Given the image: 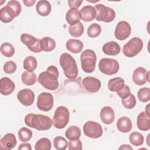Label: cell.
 <instances>
[{"mask_svg":"<svg viewBox=\"0 0 150 150\" xmlns=\"http://www.w3.org/2000/svg\"><path fill=\"white\" fill-rule=\"evenodd\" d=\"M139 100L142 103H146L150 100V89L148 87L140 88L137 93Z\"/></svg>","mask_w":150,"mask_h":150,"instance_id":"obj_39","label":"cell"},{"mask_svg":"<svg viewBox=\"0 0 150 150\" xmlns=\"http://www.w3.org/2000/svg\"><path fill=\"white\" fill-rule=\"evenodd\" d=\"M22 83L26 86H32L37 81V77L33 71H25L21 75Z\"/></svg>","mask_w":150,"mask_h":150,"instance_id":"obj_29","label":"cell"},{"mask_svg":"<svg viewBox=\"0 0 150 150\" xmlns=\"http://www.w3.org/2000/svg\"><path fill=\"white\" fill-rule=\"evenodd\" d=\"M36 2V0H23V3L26 6L30 7L33 6Z\"/></svg>","mask_w":150,"mask_h":150,"instance_id":"obj_47","label":"cell"},{"mask_svg":"<svg viewBox=\"0 0 150 150\" xmlns=\"http://www.w3.org/2000/svg\"><path fill=\"white\" fill-rule=\"evenodd\" d=\"M65 136L69 140L79 139L81 136V130L77 126L71 125L66 129Z\"/></svg>","mask_w":150,"mask_h":150,"instance_id":"obj_30","label":"cell"},{"mask_svg":"<svg viewBox=\"0 0 150 150\" xmlns=\"http://www.w3.org/2000/svg\"><path fill=\"white\" fill-rule=\"evenodd\" d=\"M18 134L20 141L25 142L29 141L32 138L33 133L30 129L26 127H22L20 128Z\"/></svg>","mask_w":150,"mask_h":150,"instance_id":"obj_36","label":"cell"},{"mask_svg":"<svg viewBox=\"0 0 150 150\" xmlns=\"http://www.w3.org/2000/svg\"><path fill=\"white\" fill-rule=\"evenodd\" d=\"M36 10L38 14L42 16L49 15L52 10L50 2L46 0L39 1L36 6Z\"/></svg>","mask_w":150,"mask_h":150,"instance_id":"obj_23","label":"cell"},{"mask_svg":"<svg viewBox=\"0 0 150 150\" xmlns=\"http://www.w3.org/2000/svg\"><path fill=\"white\" fill-rule=\"evenodd\" d=\"M51 148V141L47 138H42L39 139L35 145V150H50Z\"/></svg>","mask_w":150,"mask_h":150,"instance_id":"obj_33","label":"cell"},{"mask_svg":"<svg viewBox=\"0 0 150 150\" xmlns=\"http://www.w3.org/2000/svg\"><path fill=\"white\" fill-rule=\"evenodd\" d=\"M70 112L67 107L64 106L58 107L54 113L53 124L57 129L64 128L69 123Z\"/></svg>","mask_w":150,"mask_h":150,"instance_id":"obj_5","label":"cell"},{"mask_svg":"<svg viewBox=\"0 0 150 150\" xmlns=\"http://www.w3.org/2000/svg\"><path fill=\"white\" fill-rule=\"evenodd\" d=\"M68 148L69 150H81L83 149L82 142L79 139L70 140L68 142Z\"/></svg>","mask_w":150,"mask_h":150,"instance_id":"obj_43","label":"cell"},{"mask_svg":"<svg viewBox=\"0 0 150 150\" xmlns=\"http://www.w3.org/2000/svg\"><path fill=\"white\" fill-rule=\"evenodd\" d=\"M53 146L57 150H64L67 148L68 142L63 137L57 136L53 139Z\"/></svg>","mask_w":150,"mask_h":150,"instance_id":"obj_38","label":"cell"},{"mask_svg":"<svg viewBox=\"0 0 150 150\" xmlns=\"http://www.w3.org/2000/svg\"><path fill=\"white\" fill-rule=\"evenodd\" d=\"M117 128L119 131L122 133L129 132L132 128L131 120L127 117H120L117 122Z\"/></svg>","mask_w":150,"mask_h":150,"instance_id":"obj_22","label":"cell"},{"mask_svg":"<svg viewBox=\"0 0 150 150\" xmlns=\"http://www.w3.org/2000/svg\"><path fill=\"white\" fill-rule=\"evenodd\" d=\"M37 65L38 62L36 58L32 56L26 57L23 62L24 69L29 71H33L36 69Z\"/></svg>","mask_w":150,"mask_h":150,"instance_id":"obj_32","label":"cell"},{"mask_svg":"<svg viewBox=\"0 0 150 150\" xmlns=\"http://www.w3.org/2000/svg\"><path fill=\"white\" fill-rule=\"evenodd\" d=\"M83 132L87 137L96 139L100 138L103 135V128L101 125L97 122L88 121L83 125Z\"/></svg>","mask_w":150,"mask_h":150,"instance_id":"obj_9","label":"cell"},{"mask_svg":"<svg viewBox=\"0 0 150 150\" xmlns=\"http://www.w3.org/2000/svg\"><path fill=\"white\" fill-rule=\"evenodd\" d=\"M66 47L70 52L73 53H79L83 48V43L80 40L70 39L67 41Z\"/></svg>","mask_w":150,"mask_h":150,"instance_id":"obj_25","label":"cell"},{"mask_svg":"<svg viewBox=\"0 0 150 150\" xmlns=\"http://www.w3.org/2000/svg\"><path fill=\"white\" fill-rule=\"evenodd\" d=\"M143 42L138 37L132 38L122 47V53L127 57H133L142 49Z\"/></svg>","mask_w":150,"mask_h":150,"instance_id":"obj_6","label":"cell"},{"mask_svg":"<svg viewBox=\"0 0 150 150\" xmlns=\"http://www.w3.org/2000/svg\"><path fill=\"white\" fill-rule=\"evenodd\" d=\"M116 93L118 95V96L122 99L127 97L131 94V91L129 86L125 84L121 90Z\"/></svg>","mask_w":150,"mask_h":150,"instance_id":"obj_44","label":"cell"},{"mask_svg":"<svg viewBox=\"0 0 150 150\" xmlns=\"http://www.w3.org/2000/svg\"><path fill=\"white\" fill-rule=\"evenodd\" d=\"M54 99L53 95L50 93H41L38 97L36 105L43 111L47 112L52 110L53 107Z\"/></svg>","mask_w":150,"mask_h":150,"instance_id":"obj_10","label":"cell"},{"mask_svg":"<svg viewBox=\"0 0 150 150\" xmlns=\"http://www.w3.org/2000/svg\"><path fill=\"white\" fill-rule=\"evenodd\" d=\"M149 104H148L147 105H146V108H145V113L148 115H149V116H150V114H149Z\"/></svg>","mask_w":150,"mask_h":150,"instance_id":"obj_49","label":"cell"},{"mask_svg":"<svg viewBox=\"0 0 150 150\" xmlns=\"http://www.w3.org/2000/svg\"><path fill=\"white\" fill-rule=\"evenodd\" d=\"M16 17L13 11L8 6L2 8L0 10V20L4 23L11 22Z\"/></svg>","mask_w":150,"mask_h":150,"instance_id":"obj_24","label":"cell"},{"mask_svg":"<svg viewBox=\"0 0 150 150\" xmlns=\"http://www.w3.org/2000/svg\"><path fill=\"white\" fill-rule=\"evenodd\" d=\"M102 50L105 54L114 56L120 53L121 47L119 44L116 42L110 41L103 46Z\"/></svg>","mask_w":150,"mask_h":150,"instance_id":"obj_20","label":"cell"},{"mask_svg":"<svg viewBox=\"0 0 150 150\" xmlns=\"http://www.w3.org/2000/svg\"><path fill=\"white\" fill-rule=\"evenodd\" d=\"M25 122L30 128H35L38 131H45L52 127L53 120L45 115L30 113L25 116Z\"/></svg>","mask_w":150,"mask_h":150,"instance_id":"obj_2","label":"cell"},{"mask_svg":"<svg viewBox=\"0 0 150 150\" xmlns=\"http://www.w3.org/2000/svg\"><path fill=\"white\" fill-rule=\"evenodd\" d=\"M1 53L7 57L13 56L15 53V48L13 46L8 42H5L1 46Z\"/></svg>","mask_w":150,"mask_h":150,"instance_id":"obj_37","label":"cell"},{"mask_svg":"<svg viewBox=\"0 0 150 150\" xmlns=\"http://www.w3.org/2000/svg\"><path fill=\"white\" fill-rule=\"evenodd\" d=\"M80 61L83 70L86 73H92L96 68L97 61L96 54L91 49L84 50L81 53Z\"/></svg>","mask_w":150,"mask_h":150,"instance_id":"obj_4","label":"cell"},{"mask_svg":"<svg viewBox=\"0 0 150 150\" xmlns=\"http://www.w3.org/2000/svg\"><path fill=\"white\" fill-rule=\"evenodd\" d=\"M120 150L121 149H125V150H132V148L128 144H123L122 145H121L119 148Z\"/></svg>","mask_w":150,"mask_h":150,"instance_id":"obj_48","label":"cell"},{"mask_svg":"<svg viewBox=\"0 0 150 150\" xmlns=\"http://www.w3.org/2000/svg\"><path fill=\"white\" fill-rule=\"evenodd\" d=\"M80 19V13L77 9L71 8L67 12L66 20L70 25L79 22Z\"/></svg>","mask_w":150,"mask_h":150,"instance_id":"obj_26","label":"cell"},{"mask_svg":"<svg viewBox=\"0 0 150 150\" xmlns=\"http://www.w3.org/2000/svg\"><path fill=\"white\" fill-rule=\"evenodd\" d=\"M99 70L103 74L111 76L116 74L120 69L118 61L111 58H103L98 63Z\"/></svg>","mask_w":150,"mask_h":150,"instance_id":"obj_7","label":"cell"},{"mask_svg":"<svg viewBox=\"0 0 150 150\" xmlns=\"http://www.w3.org/2000/svg\"><path fill=\"white\" fill-rule=\"evenodd\" d=\"M137 125L138 128L142 131H146L150 129V116L145 112L142 111L137 118Z\"/></svg>","mask_w":150,"mask_h":150,"instance_id":"obj_19","label":"cell"},{"mask_svg":"<svg viewBox=\"0 0 150 150\" xmlns=\"http://www.w3.org/2000/svg\"><path fill=\"white\" fill-rule=\"evenodd\" d=\"M59 63L65 76L70 80L75 79L78 75V67L74 57L67 53H63L59 58Z\"/></svg>","mask_w":150,"mask_h":150,"instance_id":"obj_3","label":"cell"},{"mask_svg":"<svg viewBox=\"0 0 150 150\" xmlns=\"http://www.w3.org/2000/svg\"><path fill=\"white\" fill-rule=\"evenodd\" d=\"M59 76L58 69L52 65L48 67L46 71L40 73L38 81L46 89L54 91L59 87Z\"/></svg>","mask_w":150,"mask_h":150,"instance_id":"obj_1","label":"cell"},{"mask_svg":"<svg viewBox=\"0 0 150 150\" xmlns=\"http://www.w3.org/2000/svg\"><path fill=\"white\" fill-rule=\"evenodd\" d=\"M125 85L124 80L120 77L110 79L108 82V90L112 92H117Z\"/></svg>","mask_w":150,"mask_h":150,"instance_id":"obj_27","label":"cell"},{"mask_svg":"<svg viewBox=\"0 0 150 150\" xmlns=\"http://www.w3.org/2000/svg\"><path fill=\"white\" fill-rule=\"evenodd\" d=\"M82 85L85 90L88 93H96L101 88V83L97 78L88 76L82 80Z\"/></svg>","mask_w":150,"mask_h":150,"instance_id":"obj_13","label":"cell"},{"mask_svg":"<svg viewBox=\"0 0 150 150\" xmlns=\"http://www.w3.org/2000/svg\"><path fill=\"white\" fill-rule=\"evenodd\" d=\"M18 149L19 150H31L32 149V146L29 143H22L20 144V146L18 148Z\"/></svg>","mask_w":150,"mask_h":150,"instance_id":"obj_46","label":"cell"},{"mask_svg":"<svg viewBox=\"0 0 150 150\" xmlns=\"http://www.w3.org/2000/svg\"><path fill=\"white\" fill-rule=\"evenodd\" d=\"M149 72L142 67H138L133 72L132 79L134 83L138 86H142L145 84L149 80Z\"/></svg>","mask_w":150,"mask_h":150,"instance_id":"obj_14","label":"cell"},{"mask_svg":"<svg viewBox=\"0 0 150 150\" xmlns=\"http://www.w3.org/2000/svg\"><path fill=\"white\" fill-rule=\"evenodd\" d=\"M20 38L21 42L25 44L31 52L40 53L42 51L40 45V39H37L35 36L28 33L22 34Z\"/></svg>","mask_w":150,"mask_h":150,"instance_id":"obj_11","label":"cell"},{"mask_svg":"<svg viewBox=\"0 0 150 150\" xmlns=\"http://www.w3.org/2000/svg\"><path fill=\"white\" fill-rule=\"evenodd\" d=\"M100 117L102 122L105 124H111L114 121L115 113L112 108L110 106H105L101 108Z\"/></svg>","mask_w":150,"mask_h":150,"instance_id":"obj_18","label":"cell"},{"mask_svg":"<svg viewBox=\"0 0 150 150\" xmlns=\"http://www.w3.org/2000/svg\"><path fill=\"white\" fill-rule=\"evenodd\" d=\"M82 0H69L68 1L69 6L71 8L77 9L80 6L81 4L83 3Z\"/></svg>","mask_w":150,"mask_h":150,"instance_id":"obj_45","label":"cell"},{"mask_svg":"<svg viewBox=\"0 0 150 150\" xmlns=\"http://www.w3.org/2000/svg\"><path fill=\"white\" fill-rule=\"evenodd\" d=\"M15 85L13 81L7 77H2L0 80V92L3 96L10 95L15 90Z\"/></svg>","mask_w":150,"mask_h":150,"instance_id":"obj_17","label":"cell"},{"mask_svg":"<svg viewBox=\"0 0 150 150\" xmlns=\"http://www.w3.org/2000/svg\"><path fill=\"white\" fill-rule=\"evenodd\" d=\"M42 51L49 52L53 50L56 47V42L54 39L50 37L42 38L40 40Z\"/></svg>","mask_w":150,"mask_h":150,"instance_id":"obj_28","label":"cell"},{"mask_svg":"<svg viewBox=\"0 0 150 150\" xmlns=\"http://www.w3.org/2000/svg\"><path fill=\"white\" fill-rule=\"evenodd\" d=\"M101 32V26L96 23H94L91 24L87 31V35L91 38H97L98 36Z\"/></svg>","mask_w":150,"mask_h":150,"instance_id":"obj_35","label":"cell"},{"mask_svg":"<svg viewBox=\"0 0 150 150\" xmlns=\"http://www.w3.org/2000/svg\"><path fill=\"white\" fill-rule=\"evenodd\" d=\"M6 5L11 8L13 11V12L15 13L16 17L18 16L21 13L22 11V7L20 3L18 1L15 0L10 1L8 2Z\"/></svg>","mask_w":150,"mask_h":150,"instance_id":"obj_41","label":"cell"},{"mask_svg":"<svg viewBox=\"0 0 150 150\" xmlns=\"http://www.w3.org/2000/svg\"><path fill=\"white\" fill-rule=\"evenodd\" d=\"M17 69L16 64L13 61H8L4 65V71L6 74H12Z\"/></svg>","mask_w":150,"mask_h":150,"instance_id":"obj_42","label":"cell"},{"mask_svg":"<svg viewBox=\"0 0 150 150\" xmlns=\"http://www.w3.org/2000/svg\"><path fill=\"white\" fill-rule=\"evenodd\" d=\"M121 103L122 105L127 109L133 108L137 103L136 98L132 94H130L127 97L121 99Z\"/></svg>","mask_w":150,"mask_h":150,"instance_id":"obj_40","label":"cell"},{"mask_svg":"<svg viewBox=\"0 0 150 150\" xmlns=\"http://www.w3.org/2000/svg\"><path fill=\"white\" fill-rule=\"evenodd\" d=\"M69 32L70 35L74 38L81 36L84 33V26L81 22H79L69 27Z\"/></svg>","mask_w":150,"mask_h":150,"instance_id":"obj_31","label":"cell"},{"mask_svg":"<svg viewBox=\"0 0 150 150\" xmlns=\"http://www.w3.org/2000/svg\"><path fill=\"white\" fill-rule=\"evenodd\" d=\"M131 33V28L129 24L125 21H122L116 25L114 35L118 40H124L130 36Z\"/></svg>","mask_w":150,"mask_h":150,"instance_id":"obj_12","label":"cell"},{"mask_svg":"<svg viewBox=\"0 0 150 150\" xmlns=\"http://www.w3.org/2000/svg\"><path fill=\"white\" fill-rule=\"evenodd\" d=\"M80 18L84 22H90L96 17V11L94 7L91 5H86L80 10Z\"/></svg>","mask_w":150,"mask_h":150,"instance_id":"obj_21","label":"cell"},{"mask_svg":"<svg viewBox=\"0 0 150 150\" xmlns=\"http://www.w3.org/2000/svg\"><path fill=\"white\" fill-rule=\"evenodd\" d=\"M96 11V19L98 21H103L106 23L112 22L115 18L114 10L103 4H97L94 6Z\"/></svg>","mask_w":150,"mask_h":150,"instance_id":"obj_8","label":"cell"},{"mask_svg":"<svg viewBox=\"0 0 150 150\" xmlns=\"http://www.w3.org/2000/svg\"><path fill=\"white\" fill-rule=\"evenodd\" d=\"M144 136L142 134L138 132H133L129 136L130 143L134 146H140L144 142Z\"/></svg>","mask_w":150,"mask_h":150,"instance_id":"obj_34","label":"cell"},{"mask_svg":"<svg viewBox=\"0 0 150 150\" xmlns=\"http://www.w3.org/2000/svg\"><path fill=\"white\" fill-rule=\"evenodd\" d=\"M16 144L15 135L12 133H8L0 139V149L11 150L15 147Z\"/></svg>","mask_w":150,"mask_h":150,"instance_id":"obj_16","label":"cell"},{"mask_svg":"<svg viewBox=\"0 0 150 150\" xmlns=\"http://www.w3.org/2000/svg\"><path fill=\"white\" fill-rule=\"evenodd\" d=\"M17 98L22 105L30 106L34 102L35 94L31 90L25 88L18 92L17 94Z\"/></svg>","mask_w":150,"mask_h":150,"instance_id":"obj_15","label":"cell"}]
</instances>
